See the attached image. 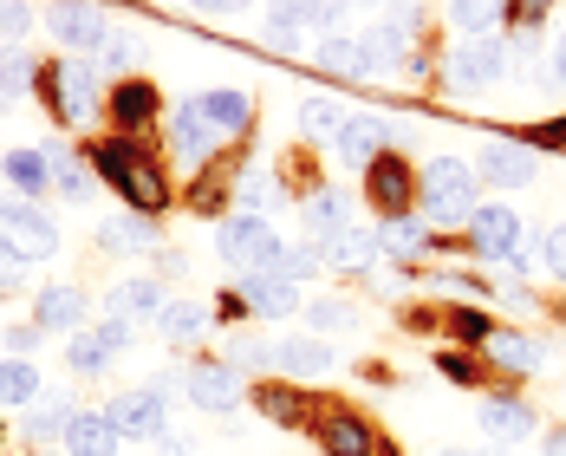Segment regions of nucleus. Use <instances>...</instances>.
Wrapping results in <instances>:
<instances>
[{
	"mask_svg": "<svg viewBox=\"0 0 566 456\" xmlns=\"http://www.w3.org/2000/svg\"><path fill=\"white\" fill-rule=\"evenodd\" d=\"M85 164H92V176H105V183H112V189L130 203V209H137V216H157V209L170 203V183H164V170H157V157H150V151H137L130 137L98 144Z\"/></svg>",
	"mask_w": 566,
	"mask_h": 456,
	"instance_id": "f257e3e1",
	"label": "nucleus"
},
{
	"mask_svg": "<svg viewBox=\"0 0 566 456\" xmlns=\"http://www.w3.org/2000/svg\"><path fill=\"white\" fill-rule=\"evenodd\" d=\"M33 92H40L65 124H92V117H98V72H92V59H46L40 79H33Z\"/></svg>",
	"mask_w": 566,
	"mask_h": 456,
	"instance_id": "f03ea898",
	"label": "nucleus"
},
{
	"mask_svg": "<svg viewBox=\"0 0 566 456\" xmlns=\"http://www.w3.org/2000/svg\"><path fill=\"white\" fill-rule=\"evenodd\" d=\"M417 189H423V209H430L437 222H469V216H475V189H482V176H475L469 157H437Z\"/></svg>",
	"mask_w": 566,
	"mask_h": 456,
	"instance_id": "7ed1b4c3",
	"label": "nucleus"
},
{
	"mask_svg": "<svg viewBox=\"0 0 566 456\" xmlns=\"http://www.w3.org/2000/svg\"><path fill=\"white\" fill-rule=\"evenodd\" d=\"M0 248L13 261H46L59 248V222L46 209H33L27 196H13V203H0Z\"/></svg>",
	"mask_w": 566,
	"mask_h": 456,
	"instance_id": "20e7f679",
	"label": "nucleus"
},
{
	"mask_svg": "<svg viewBox=\"0 0 566 456\" xmlns=\"http://www.w3.org/2000/svg\"><path fill=\"white\" fill-rule=\"evenodd\" d=\"M469 241L489 255V261H521L527 268V228L514 216L509 203H475V216H469Z\"/></svg>",
	"mask_w": 566,
	"mask_h": 456,
	"instance_id": "39448f33",
	"label": "nucleus"
},
{
	"mask_svg": "<svg viewBox=\"0 0 566 456\" xmlns=\"http://www.w3.org/2000/svg\"><path fill=\"white\" fill-rule=\"evenodd\" d=\"M345 20V0H274L268 7V33H274V46H300L306 33H333Z\"/></svg>",
	"mask_w": 566,
	"mask_h": 456,
	"instance_id": "423d86ee",
	"label": "nucleus"
},
{
	"mask_svg": "<svg viewBox=\"0 0 566 456\" xmlns=\"http://www.w3.org/2000/svg\"><path fill=\"white\" fill-rule=\"evenodd\" d=\"M216 248H222L228 268H248V274H254V268H268V261H274L281 235H274V222H268V216H248V209H241V216H228V222H222Z\"/></svg>",
	"mask_w": 566,
	"mask_h": 456,
	"instance_id": "0eeeda50",
	"label": "nucleus"
},
{
	"mask_svg": "<svg viewBox=\"0 0 566 456\" xmlns=\"http://www.w3.org/2000/svg\"><path fill=\"white\" fill-rule=\"evenodd\" d=\"M46 33H53L65 53H98V40H105V7H92V0H53V7H46Z\"/></svg>",
	"mask_w": 566,
	"mask_h": 456,
	"instance_id": "6e6552de",
	"label": "nucleus"
},
{
	"mask_svg": "<svg viewBox=\"0 0 566 456\" xmlns=\"http://www.w3.org/2000/svg\"><path fill=\"white\" fill-rule=\"evenodd\" d=\"M241 365H281L293 379H313V372L333 365V352H326V340L300 333V340H281V345H241Z\"/></svg>",
	"mask_w": 566,
	"mask_h": 456,
	"instance_id": "1a4fd4ad",
	"label": "nucleus"
},
{
	"mask_svg": "<svg viewBox=\"0 0 566 456\" xmlns=\"http://www.w3.org/2000/svg\"><path fill=\"white\" fill-rule=\"evenodd\" d=\"M105 417L117 424V437H164V431H170V411H164V392H157V385L112 398L105 404Z\"/></svg>",
	"mask_w": 566,
	"mask_h": 456,
	"instance_id": "9d476101",
	"label": "nucleus"
},
{
	"mask_svg": "<svg viewBox=\"0 0 566 456\" xmlns=\"http://www.w3.org/2000/svg\"><path fill=\"white\" fill-rule=\"evenodd\" d=\"M170 144H176V157H182V164H209L228 137L209 124V112L189 99V105H176V112H170Z\"/></svg>",
	"mask_w": 566,
	"mask_h": 456,
	"instance_id": "9b49d317",
	"label": "nucleus"
},
{
	"mask_svg": "<svg viewBox=\"0 0 566 456\" xmlns=\"http://www.w3.org/2000/svg\"><path fill=\"white\" fill-rule=\"evenodd\" d=\"M502 72H509L502 40H469V46H455L450 53V85L455 92H482V85H495Z\"/></svg>",
	"mask_w": 566,
	"mask_h": 456,
	"instance_id": "f8f14e48",
	"label": "nucleus"
},
{
	"mask_svg": "<svg viewBox=\"0 0 566 456\" xmlns=\"http://www.w3.org/2000/svg\"><path fill=\"white\" fill-rule=\"evenodd\" d=\"M365 196L385 209V216H410V196H417V170L403 157H378L365 164Z\"/></svg>",
	"mask_w": 566,
	"mask_h": 456,
	"instance_id": "ddd939ff",
	"label": "nucleus"
},
{
	"mask_svg": "<svg viewBox=\"0 0 566 456\" xmlns=\"http://www.w3.org/2000/svg\"><path fill=\"white\" fill-rule=\"evenodd\" d=\"M124 345H130V327H124V320H105V327H92V333H78V340H72L65 365H72L78 379H98Z\"/></svg>",
	"mask_w": 566,
	"mask_h": 456,
	"instance_id": "4468645a",
	"label": "nucleus"
},
{
	"mask_svg": "<svg viewBox=\"0 0 566 456\" xmlns=\"http://www.w3.org/2000/svg\"><path fill=\"white\" fill-rule=\"evenodd\" d=\"M182 392H189V404H202V411H234L241 404V372L234 365H189Z\"/></svg>",
	"mask_w": 566,
	"mask_h": 456,
	"instance_id": "2eb2a0df",
	"label": "nucleus"
},
{
	"mask_svg": "<svg viewBox=\"0 0 566 456\" xmlns=\"http://www.w3.org/2000/svg\"><path fill=\"white\" fill-rule=\"evenodd\" d=\"M300 228H306V248H319V241H333L339 228H352V203H345V189H313Z\"/></svg>",
	"mask_w": 566,
	"mask_h": 456,
	"instance_id": "dca6fc26",
	"label": "nucleus"
},
{
	"mask_svg": "<svg viewBox=\"0 0 566 456\" xmlns=\"http://www.w3.org/2000/svg\"><path fill=\"white\" fill-rule=\"evenodd\" d=\"M117 424L105 411H72V424H65V450L72 456H117Z\"/></svg>",
	"mask_w": 566,
	"mask_h": 456,
	"instance_id": "f3484780",
	"label": "nucleus"
},
{
	"mask_svg": "<svg viewBox=\"0 0 566 456\" xmlns=\"http://www.w3.org/2000/svg\"><path fill=\"white\" fill-rule=\"evenodd\" d=\"M241 300H248L254 313H268V320H286V313H300V287L281 281V274H248V281H241Z\"/></svg>",
	"mask_w": 566,
	"mask_h": 456,
	"instance_id": "a211bd4d",
	"label": "nucleus"
},
{
	"mask_svg": "<svg viewBox=\"0 0 566 456\" xmlns=\"http://www.w3.org/2000/svg\"><path fill=\"white\" fill-rule=\"evenodd\" d=\"M105 313L124 320V327H130V320H144V313L157 320V313H164V293H157V281H117L112 293H105Z\"/></svg>",
	"mask_w": 566,
	"mask_h": 456,
	"instance_id": "6ab92c4d",
	"label": "nucleus"
},
{
	"mask_svg": "<svg viewBox=\"0 0 566 456\" xmlns=\"http://www.w3.org/2000/svg\"><path fill=\"white\" fill-rule=\"evenodd\" d=\"M410 27H417V13H397V20H385V27H371V33L358 40L365 65H391V59L410 53Z\"/></svg>",
	"mask_w": 566,
	"mask_h": 456,
	"instance_id": "aec40b11",
	"label": "nucleus"
},
{
	"mask_svg": "<svg viewBox=\"0 0 566 456\" xmlns=\"http://www.w3.org/2000/svg\"><path fill=\"white\" fill-rule=\"evenodd\" d=\"M319 444H326V456H371L378 450L371 424H358V417H345V411H333V417L319 424Z\"/></svg>",
	"mask_w": 566,
	"mask_h": 456,
	"instance_id": "412c9836",
	"label": "nucleus"
},
{
	"mask_svg": "<svg viewBox=\"0 0 566 456\" xmlns=\"http://www.w3.org/2000/svg\"><path fill=\"white\" fill-rule=\"evenodd\" d=\"M475 176L514 189V183H527V176H534V157H527L521 144H489V151H482V164H475Z\"/></svg>",
	"mask_w": 566,
	"mask_h": 456,
	"instance_id": "4be33fe9",
	"label": "nucleus"
},
{
	"mask_svg": "<svg viewBox=\"0 0 566 456\" xmlns=\"http://www.w3.org/2000/svg\"><path fill=\"white\" fill-rule=\"evenodd\" d=\"M385 137H391V131H385L378 117H345V131H339V157H345V164H358V170H365V164H378Z\"/></svg>",
	"mask_w": 566,
	"mask_h": 456,
	"instance_id": "5701e85b",
	"label": "nucleus"
},
{
	"mask_svg": "<svg viewBox=\"0 0 566 456\" xmlns=\"http://www.w3.org/2000/svg\"><path fill=\"white\" fill-rule=\"evenodd\" d=\"M319 261H326V268H358V274H365V261H378V235L339 228L333 241H319Z\"/></svg>",
	"mask_w": 566,
	"mask_h": 456,
	"instance_id": "b1692460",
	"label": "nucleus"
},
{
	"mask_svg": "<svg viewBox=\"0 0 566 456\" xmlns=\"http://www.w3.org/2000/svg\"><path fill=\"white\" fill-rule=\"evenodd\" d=\"M157 333L170 345H189L209 333V307H196V300H164V313H157Z\"/></svg>",
	"mask_w": 566,
	"mask_h": 456,
	"instance_id": "393cba45",
	"label": "nucleus"
},
{
	"mask_svg": "<svg viewBox=\"0 0 566 456\" xmlns=\"http://www.w3.org/2000/svg\"><path fill=\"white\" fill-rule=\"evenodd\" d=\"M482 431H489L495 444H521V437L534 431V411H527V404H514V398H489V404H482Z\"/></svg>",
	"mask_w": 566,
	"mask_h": 456,
	"instance_id": "a878e982",
	"label": "nucleus"
},
{
	"mask_svg": "<svg viewBox=\"0 0 566 456\" xmlns=\"http://www.w3.org/2000/svg\"><path fill=\"white\" fill-rule=\"evenodd\" d=\"M0 176H7L27 203H33L40 189H53V176H46V151H7V157H0Z\"/></svg>",
	"mask_w": 566,
	"mask_h": 456,
	"instance_id": "bb28decb",
	"label": "nucleus"
},
{
	"mask_svg": "<svg viewBox=\"0 0 566 456\" xmlns=\"http://www.w3.org/2000/svg\"><path fill=\"white\" fill-rule=\"evenodd\" d=\"M78 320H85V293L78 287H46L40 293V327L46 333H72Z\"/></svg>",
	"mask_w": 566,
	"mask_h": 456,
	"instance_id": "cd10ccee",
	"label": "nucleus"
},
{
	"mask_svg": "<svg viewBox=\"0 0 566 456\" xmlns=\"http://www.w3.org/2000/svg\"><path fill=\"white\" fill-rule=\"evenodd\" d=\"M112 117L124 124V131H137V124H150V117H157V92H150L144 79H124V85L112 92Z\"/></svg>",
	"mask_w": 566,
	"mask_h": 456,
	"instance_id": "c85d7f7f",
	"label": "nucleus"
},
{
	"mask_svg": "<svg viewBox=\"0 0 566 456\" xmlns=\"http://www.w3.org/2000/svg\"><path fill=\"white\" fill-rule=\"evenodd\" d=\"M33 79H40V59L20 53V46H7V53H0V112H7L13 99H27Z\"/></svg>",
	"mask_w": 566,
	"mask_h": 456,
	"instance_id": "c756f323",
	"label": "nucleus"
},
{
	"mask_svg": "<svg viewBox=\"0 0 566 456\" xmlns=\"http://www.w3.org/2000/svg\"><path fill=\"white\" fill-rule=\"evenodd\" d=\"M430 248V228L410 222V216H385V228H378V255H423Z\"/></svg>",
	"mask_w": 566,
	"mask_h": 456,
	"instance_id": "7c9ffc66",
	"label": "nucleus"
},
{
	"mask_svg": "<svg viewBox=\"0 0 566 456\" xmlns=\"http://www.w3.org/2000/svg\"><path fill=\"white\" fill-rule=\"evenodd\" d=\"M300 131H306L313 144H339L345 112L333 105V99H306V105H300Z\"/></svg>",
	"mask_w": 566,
	"mask_h": 456,
	"instance_id": "2f4dec72",
	"label": "nucleus"
},
{
	"mask_svg": "<svg viewBox=\"0 0 566 456\" xmlns=\"http://www.w3.org/2000/svg\"><path fill=\"white\" fill-rule=\"evenodd\" d=\"M33 398H40V365L0 359V404H33Z\"/></svg>",
	"mask_w": 566,
	"mask_h": 456,
	"instance_id": "473e14b6",
	"label": "nucleus"
},
{
	"mask_svg": "<svg viewBox=\"0 0 566 456\" xmlns=\"http://www.w3.org/2000/svg\"><path fill=\"white\" fill-rule=\"evenodd\" d=\"M137 59H144L137 33H117V27H105V40H98V59H92V72H130Z\"/></svg>",
	"mask_w": 566,
	"mask_h": 456,
	"instance_id": "72a5a7b5",
	"label": "nucleus"
},
{
	"mask_svg": "<svg viewBox=\"0 0 566 456\" xmlns=\"http://www.w3.org/2000/svg\"><path fill=\"white\" fill-rule=\"evenodd\" d=\"M313 65H326V72H339V79H358V72H365V53H358V40L326 33V40L313 46Z\"/></svg>",
	"mask_w": 566,
	"mask_h": 456,
	"instance_id": "f704fd0d",
	"label": "nucleus"
},
{
	"mask_svg": "<svg viewBox=\"0 0 566 456\" xmlns=\"http://www.w3.org/2000/svg\"><path fill=\"white\" fill-rule=\"evenodd\" d=\"M489 352H495V365H509V372H534L547 352L541 340H521V333H489Z\"/></svg>",
	"mask_w": 566,
	"mask_h": 456,
	"instance_id": "c9c22d12",
	"label": "nucleus"
},
{
	"mask_svg": "<svg viewBox=\"0 0 566 456\" xmlns=\"http://www.w3.org/2000/svg\"><path fill=\"white\" fill-rule=\"evenodd\" d=\"M306 327H313V340L319 333H345V327H358V307L352 300H313L306 307Z\"/></svg>",
	"mask_w": 566,
	"mask_h": 456,
	"instance_id": "e433bc0d",
	"label": "nucleus"
},
{
	"mask_svg": "<svg viewBox=\"0 0 566 456\" xmlns=\"http://www.w3.org/2000/svg\"><path fill=\"white\" fill-rule=\"evenodd\" d=\"M502 7H509V0H450V20L462 33H489V27L502 20Z\"/></svg>",
	"mask_w": 566,
	"mask_h": 456,
	"instance_id": "4c0bfd02",
	"label": "nucleus"
},
{
	"mask_svg": "<svg viewBox=\"0 0 566 456\" xmlns=\"http://www.w3.org/2000/svg\"><path fill=\"white\" fill-rule=\"evenodd\" d=\"M46 176H53L72 203H85V196H92V176L78 170V157H65V151H46Z\"/></svg>",
	"mask_w": 566,
	"mask_h": 456,
	"instance_id": "58836bf2",
	"label": "nucleus"
},
{
	"mask_svg": "<svg viewBox=\"0 0 566 456\" xmlns=\"http://www.w3.org/2000/svg\"><path fill=\"white\" fill-rule=\"evenodd\" d=\"M65 424H72V404L53 398V404H40V411L27 417V437H33V444H53V437H65Z\"/></svg>",
	"mask_w": 566,
	"mask_h": 456,
	"instance_id": "ea45409f",
	"label": "nucleus"
},
{
	"mask_svg": "<svg viewBox=\"0 0 566 456\" xmlns=\"http://www.w3.org/2000/svg\"><path fill=\"white\" fill-rule=\"evenodd\" d=\"M112 248H150L157 241V222H144V216H117V222H105L98 228Z\"/></svg>",
	"mask_w": 566,
	"mask_h": 456,
	"instance_id": "a19ab883",
	"label": "nucleus"
},
{
	"mask_svg": "<svg viewBox=\"0 0 566 456\" xmlns=\"http://www.w3.org/2000/svg\"><path fill=\"white\" fill-rule=\"evenodd\" d=\"M254 404H261L268 417H286V424H300V417H306V398H300V392H281V385H261Z\"/></svg>",
	"mask_w": 566,
	"mask_h": 456,
	"instance_id": "79ce46f5",
	"label": "nucleus"
},
{
	"mask_svg": "<svg viewBox=\"0 0 566 456\" xmlns=\"http://www.w3.org/2000/svg\"><path fill=\"white\" fill-rule=\"evenodd\" d=\"M241 203H248V216H261V209L281 203V183H274V176H248V183H241Z\"/></svg>",
	"mask_w": 566,
	"mask_h": 456,
	"instance_id": "37998d69",
	"label": "nucleus"
},
{
	"mask_svg": "<svg viewBox=\"0 0 566 456\" xmlns=\"http://www.w3.org/2000/svg\"><path fill=\"white\" fill-rule=\"evenodd\" d=\"M541 268H547V274H560V281H566V222L541 235Z\"/></svg>",
	"mask_w": 566,
	"mask_h": 456,
	"instance_id": "c03bdc74",
	"label": "nucleus"
},
{
	"mask_svg": "<svg viewBox=\"0 0 566 456\" xmlns=\"http://www.w3.org/2000/svg\"><path fill=\"white\" fill-rule=\"evenodd\" d=\"M27 20H33V13H27L20 0H0V33H27Z\"/></svg>",
	"mask_w": 566,
	"mask_h": 456,
	"instance_id": "a18cd8bd",
	"label": "nucleus"
},
{
	"mask_svg": "<svg viewBox=\"0 0 566 456\" xmlns=\"http://www.w3.org/2000/svg\"><path fill=\"white\" fill-rule=\"evenodd\" d=\"M455 333H462V340H489V320H482V313H455Z\"/></svg>",
	"mask_w": 566,
	"mask_h": 456,
	"instance_id": "49530a36",
	"label": "nucleus"
},
{
	"mask_svg": "<svg viewBox=\"0 0 566 456\" xmlns=\"http://www.w3.org/2000/svg\"><path fill=\"white\" fill-rule=\"evenodd\" d=\"M189 7H196V13H248L254 0H189Z\"/></svg>",
	"mask_w": 566,
	"mask_h": 456,
	"instance_id": "de8ad7c7",
	"label": "nucleus"
},
{
	"mask_svg": "<svg viewBox=\"0 0 566 456\" xmlns=\"http://www.w3.org/2000/svg\"><path fill=\"white\" fill-rule=\"evenodd\" d=\"M547 79H554V85L566 92V33L554 40V65H547Z\"/></svg>",
	"mask_w": 566,
	"mask_h": 456,
	"instance_id": "09e8293b",
	"label": "nucleus"
},
{
	"mask_svg": "<svg viewBox=\"0 0 566 456\" xmlns=\"http://www.w3.org/2000/svg\"><path fill=\"white\" fill-rule=\"evenodd\" d=\"M443 379H455V385H469L475 372H469V359H455V352H450V359H443Z\"/></svg>",
	"mask_w": 566,
	"mask_h": 456,
	"instance_id": "8fccbe9b",
	"label": "nucleus"
},
{
	"mask_svg": "<svg viewBox=\"0 0 566 456\" xmlns=\"http://www.w3.org/2000/svg\"><path fill=\"white\" fill-rule=\"evenodd\" d=\"M547 456H566V431H554V437H547Z\"/></svg>",
	"mask_w": 566,
	"mask_h": 456,
	"instance_id": "3c124183",
	"label": "nucleus"
},
{
	"mask_svg": "<svg viewBox=\"0 0 566 456\" xmlns=\"http://www.w3.org/2000/svg\"><path fill=\"white\" fill-rule=\"evenodd\" d=\"M443 456H482V450H443Z\"/></svg>",
	"mask_w": 566,
	"mask_h": 456,
	"instance_id": "603ef678",
	"label": "nucleus"
}]
</instances>
